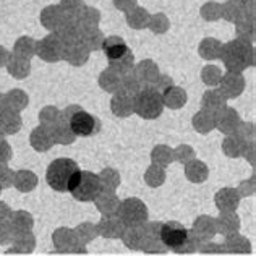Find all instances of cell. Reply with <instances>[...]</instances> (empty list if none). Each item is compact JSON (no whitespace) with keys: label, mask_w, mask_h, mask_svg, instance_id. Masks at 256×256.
Segmentation results:
<instances>
[{"label":"cell","mask_w":256,"mask_h":256,"mask_svg":"<svg viewBox=\"0 0 256 256\" xmlns=\"http://www.w3.org/2000/svg\"><path fill=\"white\" fill-rule=\"evenodd\" d=\"M13 177H15V172L6 164H0V188L2 190L13 186Z\"/></svg>","instance_id":"83f0119b"},{"label":"cell","mask_w":256,"mask_h":256,"mask_svg":"<svg viewBox=\"0 0 256 256\" xmlns=\"http://www.w3.org/2000/svg\"><path fill=\"white\" fill-rule=\"evenodd\" d=\"M0 192H2V188H0Z\"/></svg>","instance_id":"74e56055"},{"label":"cell","mask_w":256,"mask_h":256,"mask_svg":"<svg viewBox=\"0 0 256 256\" xmlns=\"http://www.w3.org/2000/svg\"><path fill=\"white\" fill-rule=\"evenodd\" d=\"M214 220H216V230L226 235V237L237 234L240 228V219L237 212H220L219 218Z\"/></svg>","instance_id":"5bb4252c"},{"label":"cell","mask_w":256,"mask_h":256,"mask_svg":"<svg viewBox=\"0 0 256 256\" xmlns=\"http://www.w3.org/2000/svg\"><path fill=\"white\" fill-rule=\"evenodd\" d=\"M68 192L73 194V198L78 201H94L100 192V184L98 174L90 170H80L72 178Z\"/></svg>","instance_id":"3957f363"},{"label":"cell","mask_w":256,"mask_h":256,"mask_svg":"<svg viewBox=\"0 0 256 256\" xmlns=\"http://www.w3.org/2000/svg\"><path fill=\"white\" fill-rule=\"evenodd\" d=\"M99 184H100V192H116L120 185V174L116 169L107 167L100 174H98Z\"/></svg>","instance_id":"ffe728a7"},{"label":"cell","mask_w":256,"mask_h":256,"mask_svg":"<svg viewBox=\"0 0 256 256\" xmlns=\"http://www.w3.org/2000/svg\"><path fill=\"white\" fill-rule=\"evenodd\" d=\"M31 144L38 151H47L52 146V138L44 130H36L31 136Z\"/></svg>","instance_id":"d4e9b609"},{"label":"cell","mask_w":256,"mask_h":256,"mask_svg":"<svg viewBox=\"0 0 256 256\" xmlns=\"http://www.w3.org/2000/svg\"><path fill=\"white\" fill-rule=\"evenodd\" d=\"M96 226L99 235H102L106 238H118L122 237V234L125 230V224L117 216H104Z\"/></svg>","instance_id":"8fae6325"},{"label":"cell","mask_w":256,"mask_h":256,"mask_svg":"<svg viewBox=\"0 0 256 256\" xmlns=\"http://www.w3.org/2000/svg\"><path fill=\"white\" fill-rule=\"evenodd\" d=\"M98 211L104 216H116L120 206V200L116 192H99V194L94 198Z\"/></svg>","instance_id":"7c38bea8"},{"label":"cell","mask_w":256,"mask_h":256,"mask_svg":"<svg viewBox=\"0 0 256 256\" xmlns=\"http://www.w3.org/2000/svg\"><path fill=\"white\" fill-rule=\"evenodd\" d=\"M198 246H200V238L193 234V230H188L186 240L182 244V246H178L177 250H175V253H180V254L194 253V252H198Z\"/></svg>","instance_id":"484cf974"},{"label":"cell","mask_w":256,"mask_h":256,"mask_svg":"<svg viewBox=\"0 0 256 256\" xmlns=\"http://www.w3.org/2000/svg\"><path fill=\"white\" fill-rule=\"evenodd\" d=\"M12 208L4 203V201H0V222H6L10 219V216H12Z\"/></svg>","instance_id":"d590c367"},{"label":"cell","mask_w":256,"mask_h":256,"mask_svg":"<svg viewBox=\"0 0 256 256\" xmlns=\"http://www.w3.org/2000/svg\"><path fill=\"white\" fill-rule=\"evenodd\" d=\"M224 151L228 158H237L242 154V146L238 141H234V138H228L224 144Z\"/></svg>","instance_id":"1f68e13d"},{"label":"cell","mask_w":256,"mask_h":256,"mask_svg":"<svg viewBox=\"0 0 256 256\" xmlns=\"http://www.w3.org/2000/svg\"><path fill=\"white\" fill-rule=\"evenodd\" d=\"M245 158H246V159L250 158V164H254V154H253V146L250 148V152H248V151L245 150Z\"/></svg>","instance_id":"8d00e7d4"},{"label":"cell","mask_w":256,"mask_h":256,"mask_svg":"<svg viewBox=\"0 0 256 256\" xmlns=\"http://www.w3.org/2000/svg\"><path fill=\"white\" fill-rule=\"evenodd\" d=\"M64 116L75 136H90V134H96L100 130L99 120L78 106L68 107L64 112Z\"/></svg>","instance_id":"7a4b0ae2"},{"label":"cell","mask_w":256,"mask_h":256,"mask_svg":"<svg viewBox=\"0 0 256 256\" xmlns=\"http://www.w3.org/2000/svg\"><path fill=\"white\" fill-rule=\"evenodd\" d=\"M193 234L200 238V242L211 240L218 230H216V220L210 216H200V218L193 222Z\"/></svg>","instance_id":"4fadbf2b"},{"label":"cell","mask_w":256,"mask_h":256,"mask_svg":"<svg viewBox=\"0 0 256 256\" xmlns=\"http://www.w3.org/2000/svg\"><path fill=\"white\" fill-rule=\"evenodd\" d=\"M144 182L150 186H160L166 182V172L162 167H159V166H151L150 169H148L144 172Z\"/></svg>","instance_id":"603a6c76"},{"label":"cell","mask_w":256,"mask_h":256,"mask_svg":"<svg viewBox=\"0 0 256 256\" xmlns=\"http://www.w3.org/2000/svg\"><path fill=\"white\" fill-rule=\"evenodd\" d=\"M208 167L200 162V160H193V162H188V166L185 167V175L186 178L193 182V184H203V182L208 178Z\"/></svg>","instance_id":"7402d4cb"},{"label":"cell","mask_w":256,"mask_h":256,"mask_svg":"<svg viewBox=\"0 0 256 256\" xmlns=\"http://www.w3.org/2000/svg\"><path fill=\"white\" fill-rule=\"evenodd\" d=\"M198 252L204 253V254H218V253H224V248H222L220 244H216V242L208 240V242H200Z\"/></svg>","instance_id":"f1b7e54d"},{"label":"cell","mask_w":256,"mask_h":256,"mask_svg":"<svg viewBox=\"0 0 256 256\" xmlns=\"http://www.w3.org/2000/svg\"><path fill=\"white\" fill-rule=\"evenodd\" d=\"M52 244L57 253H86V246L80 245L73 228L58 227L52 234Z\"/></svg>","instance_id":"52a82bcc"},{"label":"cell","mask_w":256,"mask_h":256,"mask_svg":"<svg viewBox=\"0 0 256 256\" xmlns=\"http://www.w3.org/2000/svg\"><path fill=\"white\" fill-rule=\"evenodd\" d=\"M254 190H256V186H254V177H250L248 180H244V182H242V184L238 185L237 193L240 194V198H242V196H253V194H254Z\"/></svg>","instance_id":"4dcf8cb0"},{"label":"cell","mask_w":256,"mask_h":256,"mask_svg":"<svg viewBox=\"0 0 256 256\" xmlns=\"http://www.w3.org/2000/svg\"><path fill=\"white\" fill-rule=\"evenodd\" d=\"M133 107H134V110L138 112V116L144 118H156L160 116V112H162L164 99L158 90L146 88V90L136 94Z\"/></svg>","instance_id":"277c9868"},{"label":"cell","mask_w":256,"mask_h":256,"mask_svg":"<svg viewBox=\"0 0 256 256\" xmlns=\"http://www.w3.org/2000/svg\"><path fill=\"white\" fill-rule=\"evenodd\" d=\"M188 237V228L185 226H182L180 222H166L160 228V240L162 244L169 248V250L175 252Z\"/></svg>","instance_id":"9c48e42d"},{"label":"cell","mask_w":256,"mask_h":256,"mask_svg":"<svg viewBox=\"0 0 256 256\" xmlns=\"http://www.w3.org/2000/svg\"><path fill=\"white\" fill-rule=\"evenodd\" d=\"M222 248H224V253H250L252 252L250 240L242 237L238 234L228 235L224 244H222Z\"/></svg>","instance_id":"d6986e66"},{"label":"cell","mask_w":256,"mask_h":256,"mask_svg":"<svg viewBox=\"0 0 256 256\" xmlns=\"http://www.w3.org/2000/svg\"><path fill=\"white\" fill-rule=\"evenodd\" d=\"M38 185V175L31 170H18L13 177V186L16 188L20 193H30Z\"/></svg>","instance_id":"ac0fdd59"},{"label":"cell","mask_w":256,"mask_h":256,"mask_svg":"<svg viewBox=\"0 0 256 256\" xmlns=\"http://www.w3.org/2000/svg\"><path fill=\"white\" fill-rule=\"evenodd\" d=\"M124 244L126 248L130 250H141V245H143L144 240V224L143 226H125V230L122 234Z\"/></svg>","instance_id":"2e32d148"},{"label":"cell","mask_w":256,"mask_h":256,"mask_svg":"<svg viewBox=\"0 0 256 256\" xmlns=\"http://www.w3.org/2000/svg\"><path fill=\"white\" fill-rule=\"evenodd\" d=\"M214 201L220 212H235L240 204V194L237 188H222L216 193Z\"/></svg>","instance_id":"30bf717a"},{"label":"cell","mask_w":256,"mask_h":256,"mask_svg":"<svg viewBox=\"0 0 256 256\" xmlns=\"http://www.w3.org/2000/svg\"><path fill=\"white\" fill-rule=\"evenodd\" d=\"M76 172H80V167L75 160L60 158V159L52 160L49 167H47L46 180L54 192L64 193V192H68L70 182L75 177Z\"/></svg>","instance_id":"6da1fadb"},{"label":"cell","mask_w":256,"mask_h":256,"mask_svg":"<svg viewBox=\"0 0 256 256\" xmlns=\"http://www.w3.org/2000/svg\"><path fill=\"white\" fill-rule=\"evenodd\" d=\"M36 248V238L32 232L18 234L13 237L12 246L6 250V253H31Z\"/></svg>","instance_id":"e0dca14e"},{"label":"cell","mask_w":256,"mask_h":256,"mask_svg":"<svg viewBox=\"0 0 256 256\" xmlns=\"http://www.w3.org/2000/svg\"><path fill=\"white\" fill-rule=\"evenodd\" d=\"M8 224L12 227V230L15 235L18 234H26L32 230V226H34V219H32L31 212L28 211H15L12 212Z\"/></svg>","instance_id":"9a60e30c"},{"label":"cell","mask_w":256,"mask_h":256,"mask_svg":"<svg viewBox=\"0 0 256 256\" xmlns=\"http://www.w3.org/2000/svg\"><path fill=\"white\" fill-rule=\"evenodd\" d=\"M13 237H15V234H13L12 227L8 224V220H6V222H0V245L12 244Z\"/></svg>","instance_id":"f546056e"},{"label":"cell","mask_w":256,"mask_h":256,"mask_svg":"<svg viewBox=\"0 0 256 256\" xmlns=\"http://www.w3.org/2000/svg\"><path fill=\"white\" fill-rule=\"evenodd\" d=\"M15 120H18V118L6 117V116L0 117V126H2V132L4 133H13V132H16L18 126H15Z\"/></svg>","instance_id":"d6a6232c"},{"label":"cell","mask_w":256,"mask_h":256,"mask_svg":"<svg viewBox=\"0 0 256 256\" xmlns=\"http://www.w3.org/2000/svg\"><path fill=\"white\" fill-rule=\"evenodd\" d=\"M116 216L125 226H143L148 222V208L140 198H126L120 201Z\"/></svg>","instance_id":"5b68a950"},{"label":"cell","mask_w":256,"mask_h":256,"mask_svg":"<svg viewBox=\"0 0 256 256\" xmlns=\"http://www.w3.org/2000/svg\"><path fill=\"white\" fill-rule=\"evenodd\" d=\"M151 159H152L154 166H159V167H162V169H164V167H167L174 160V154H172V151L169 150V148L159 146V148H156V150L152 151Z\"/></svg>","instance_id":"cb8c5ba5"},{"label":"cell","mask_w":256,"mask_h":256,"mask_svg":"<svg viewBox=\"0 0 256 256\" xmlns=\"http://www.w3.org/2000/svg\"><path fill=\"white\" fill-rule=\"evenodd\" d=\"M73 232H75V237L78 240V244L84 245V246L96 237H99L98 226L91 224V222H83V224H80L76 228H73Z\"/></svg>","instance_id":"44dd1931"},{"label":"cell","mask_w":256,"mask_h":256,"mask_svg":"<svg viewBox=\"0 0 256 256\" xmlns=\"http://www.w3.org/2000/svg\"><path fill=\"white\" fill-rule=\"evenodd\" d=\"M160 228H162V222H146L144 224V240L141 245V252L148 254H162L169 252L162 240H160Z\"/></svg>","instance_id":"ba28073f"},{"label":"cell","mask_w":256,"mask_h":256,"mask_svg":"<svg viewBox=\"0 0 256 256\" xmlns=\"http://www.w3.org/2000/svg\"><path fill=\"white\" fill-rule=\"evenodd\" d=\"M52 138L57 141V143H62V144H66V143H72L73 138H75V134L70 130L68 124L66 125H60L56 128V132H54Z\"/></svg>","instance_id":"4316f807"},{"label":"cell","mask_w":256,"mask_h":256,"mask_svg":"<svg viewBox=\"0 0 256 256\" xmlns=\"http://www.w3.org/2000/svg\"><path fill=\"white\" fill-rule=\"evenodd\" d=\"M104 54L107 60L110 62L112 66H120V70H126L128 66H130V64L133 62V56L130 49H128V46L124 42V39L120 38H107L104 41Z\"/></svg>","instance_id":"8992f818"},{"label":"cell","mask_w":256,"mask_h":256,"mask_svg":"<svg viewBox=\"0 0 256 256\" xmlns=\"http://www.w3.org/2000/svg\"><path fill=\"white\" fill-rule=\"evenodd\" d=\"M175 159L180 160V162H190V159H193V151L190 148H178L177 152H175Z\"/></svg>","instance_id":"836d02e7"},{"label":"cell","mask_w":256,"mask_h":256,"mask_svg":"<svg viewBox=\"0 0 256 256\" xmlns=\"http://www.w3.org/2000/svg\"><path fill=\"white\" fill-rule=\"evenodd\" d=\"M12 158V150L5 141L0 138V164H6Z\"/></svg>","instance_id":"e575fe53"}]
</instances>
